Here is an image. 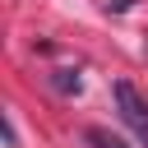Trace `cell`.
Masks as SVG:
<instances>
[{
  "label": "cell",
  "mask_w": 148,
  "mask_h": 148,
  "mask_svg": "<svg viewBox=\"0 0 148 148\" xmlns=\"http://www.w3.org/2000/svg\"><path fill=\"white\" fill-rule=\"evenodd\" d=\"M83 139H88L92 148H125V139H116V134H106V130H88Z\"/></svg>",
  "instance_id": "cell-2"
},
{
  "label": "cell",
  "mask_w": 148,
  "mask_h": 148,
  "mask_svg": "<svg viewBox=\"0 0 148 148\" xmlns=\"http://www.w3.org/2000/svg\"><path fill=\"white\" fill-rule=\"evenodd\" d=\"M116 106H120V120L139 134V143L148 148V102L130 88V83H116Z\"/></svg>",
  "instance_id": "cell-1"
}]
</instances>
